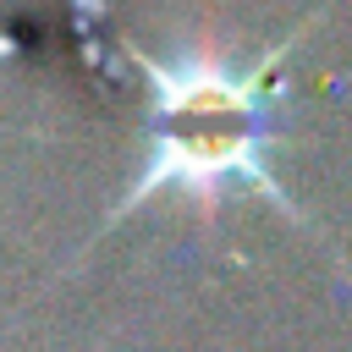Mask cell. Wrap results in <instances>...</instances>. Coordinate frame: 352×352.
<instances>
[{"label": "cell", "instance_id": "1", "mask_svg": "<svg viewBox=\"0 0 352 352\" xmlns=\"http://www.w3.org/2000/svg\"><path fill=\"white\" fill-rule=\"evenodd\" d=\"M292 38H280L264 60L231 66L209 50L160 60L126 44L132 66L148 82V143H143V170L132 176L126 198L110 209V220L154 204L160 192H176L198 209H214L231 187L264 192L275 209L292 214L280 182L270 176V88L275 66L286 60Z\"/></svg>", "mask_w": 352, "mask_h": 352}]
</instances>
